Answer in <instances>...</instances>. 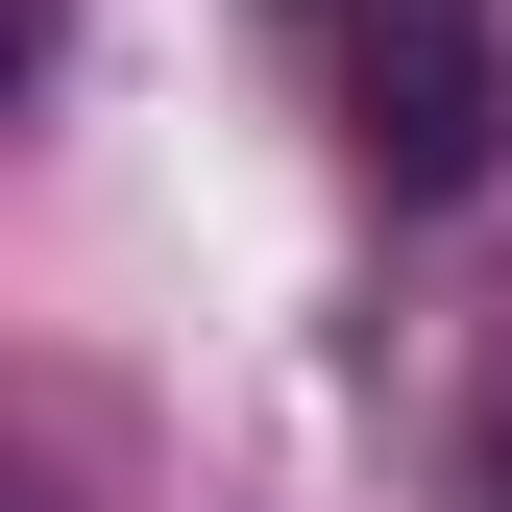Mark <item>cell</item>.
<instances>
[{
    "mask_svg": "<svg viewBox=\"0 0 512 512\" xmlns=\"http://www.w3.org/2000/svg\"><path fill=\"white\" fill-rule=\"evenodd\" d=\"M342 122H366V171H391V196H464V171L512 147V49H488V0H391Z\"/></svg>",
    "mask_w": 512,
    "mask_h": 512,
    "instance_id": "obj_1",
    "label": "cell"
}]
</instances>
